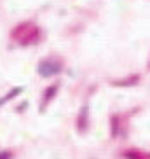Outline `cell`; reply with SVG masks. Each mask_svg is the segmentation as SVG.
Instances as JSON below:
<instances>
[{
    "label": "cell",
    "instance_id": "obj_1",
    "mask_svg": "<svg viewBox=\"0 0 150 159\" xmlns=\"http://www.w3.org/2000/svg\"><path fill=\"white\" fill-rule=\"evenodd\" d=\"M40 74L42 75H52V74H58V72L61 70V66L58 65V63H51V61H44V63H40Z\"/></svg>",
    "mask_w": 150,
    "mask_h": 159
}]
</instances>
